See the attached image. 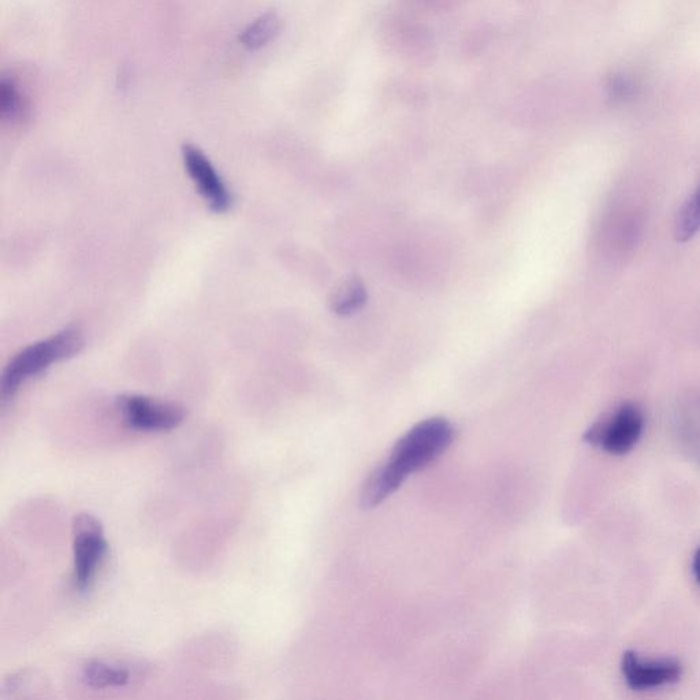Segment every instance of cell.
<instances>
[{"mask_svg":"<svg viewBox=\"0 0 700 700\" xmlns=\"http://www.w3.org/2000/svg\"><path fill=\"white\" fill-rule=\"evenodd\" d=\"M83 348L84 335L77 327H67L57 334H52L46 340L26 346L13 357L3 372L2 382H0L2 400H9L26 381L43 374L54 364L72 359Z\"/></svg>","mask_w":700,"mask_h":700,"instance_id":"2","label":"cell"},{"mask_svg":"<svg viewBox=\"0 0 700 700\" xmlns=\"http://www.w3.org/2000/svg\"><path fill=\"white\" fill-rule=\"evenodd\" d=\"M281 28V17L275 11H267L241 32L240 42L249 51H258L273 42L281 32Z\"/></svg>","mask_w":700,"mask_h":700,"instance_id":"8","label":"cell"},{"mask_svg":"<svg viewBox=\"0 0 700 700\" xmlns=\"http://www.w3.org/2000/svg\"><path fill=\"white\" fill-rule=\"evenodd\" d=\"M643 428L642 409L635 404H624L609 419L590 427L584 439L614 456H623L635 448L642 437Z\"/></svg>","mask_w":700,"mask_h":700,"instance_id":"4","label":"cell"},{"mask_svg":"<svg viewBox=\"0 0 700 700\" xmlns=\"http://www.w3.org/2000/svg\"><path fill=\"white\" fill-rule=\"evenodd\" d=\"M31 107L28 99L22 95L20 87L13 78L3 77L0 83V114L5 121L21 124L29 118Z\"/></svg>","mask_w":700,"mask_h":700,"instance_id":"10","label":"cell"},{"mask_svg":"<svg viewBox=\"0 0 700 700\" xmlns=\"http://www.w3.org/2000/svg\"><path fill=\"white\" fill-rule=\"evenodd\" d=\"M182 158L186 173L195 182L197 191L206 200L208 207L217 214L229 210L232 207V195L204 152L195 145L188 144L182 148Z\"/></svg>","mask_w":700,"mask_h":700,"instance_id":"6","label":"cell"},{"mask_svg":"<svg viewBox=\"0 0 700 700\" xmlns=\"http://www.w3.org/2000/svg\"><path fill=\"white\" fill-rule=\"evenodd\" d=\"M692 571H694L696 582L700 584V546L696 549L694 560H692Z\"/></svg>","mask_w":700,"mask_h":700,"instance_id":"13","label":"cell"},{"mask_svg":"<svg viewBox=\"0 0 700 700\" xmlns=\"http://www.w3.org/2000/svg\"><path fill=\"white\" fill-rule=\"evenodd\" d=\"M453 439L452 424L441 417L416 424L400 438L386 463L368 480L361 498L364 508L382 504L409 475L438 459Z\"/></svg>","mask_w":700,"mask_h":700,"instance_id":"1","label":"cell"},{"mask_svg":"<svg viewBox=\"0 0 700 700\" xmlns=\"http://www.w3.org/2000/svg\"><path fill=\"white\" fill-rule=\"evenodd\" d=\"M364 300H366V292L363 285L357 281L348 282L335 297L334 311L341 315L350 314L359 309Z\"/></svg>","mask_w":700,"mask_h":700,"instance_id":"12","label":"cell"},{"mask_svg":"<svg viewBox=\"0 0 700 700\" xmlns=\"http://www.w3.org/2000/svg\"><path fill=\"white\" fill-rule=\"evenodd\" d=\"M107 549L102 524L95 516L81 513L74 517L73 582L77 590L85 591L91 586Z\"/></svg>","mask_w":700,"mask_h":700,"instance_id":"3","label":"cell"},{"mask_svg":"<svg viewBox=\"0 0 700 700\" xmlns=\"http://www.w3.org/2000/svg\"><path fill=\"white\" fill-rule=\"evenodd\" d=\"M118 408L130 428L145 433L173 430L185 419L184 408L180 405L144 396H122Z\"/></svg>","mask_w":700,"mask_h":700,"instance_id":"5","label":"cell"},{"mask_svg":"<svg viewBox=\"0 0 700 700\" xmlns=\"http://www.w3.org/2000/svg\"><path fill=\"white\" fill-rule=\"evenodd\" d=\"M700 230V185L687 200L676 221V238L681 242L691 240Z\"/></svg>","mask_w":700,"mask_h":700,"instance_id":"11","label":"cell"},{"mask_svg":"<svg viewBox=\"0 0 700 700\" xmlns=\"http://www.w3.org/2000/svg\"><path fill=\"white\" fill-rule=\"evenodd\" d=\"M621 672L631 690L647 691L677 683L683 675V668L675 659L644 662L635 651H625L621 658Z\"/></svg>","mask_w":700,"mask_h":700,"instance_id":"7","label":"cell"},{"mask_svg":"<svg viewBox=\"0 0 700 700\" xmlns=\"http://www.w3.org/2000/svg\"><path fill=\"white\" fill-rule=\"evenodd\" d=\"M83 680L95 690L124 687L129 683L130 672L124 666L107 664L103 661H89L83 668Z\"/></svg>","mask_w":700,"mask_h":700,"instance_id":"9","label":"cell"}]
</instances>
